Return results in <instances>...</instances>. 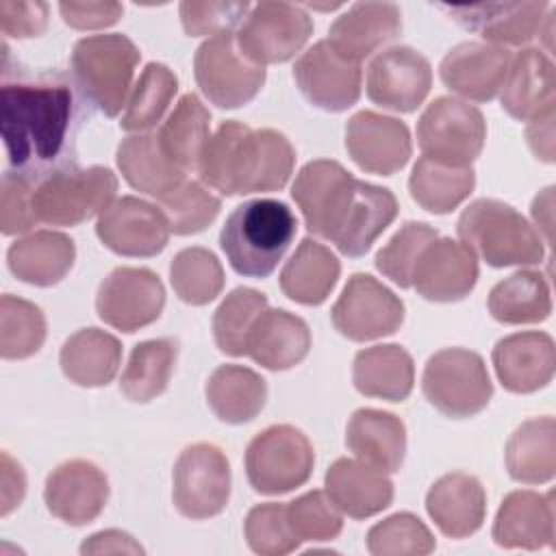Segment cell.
<instances>
[{"label":"cell","mask_w":556,"mask_h":556,"mask_svg":"<svg viewBox=\"0 0 556 556\" xmlns=\"http://www.w3.org/2000/svg\"><path fill=\"white\" fill-rule=\"evenodd\" d=\"M291 195L306 228L345 256H363L397 215V200L389 189L358 180L328 159L306 163Z\"/></svg>","instance_id":"obj_1"},{"label":"cell","mask_w":556,"mask_h":556,"mask_svg":"<svg viewBox=\"0 0 556 556\" xmlns=\"http://www.w3.org/2000/svg\"><path fill=\"white\" fill-rule=\"evenodd\" d=\"M489 313L500 324H539L552 313L549 285L532 269L515 271L497 282L489 293Z\"/></svg>","instance_id":"obj_40"},{"label":"cell","mask_w":556,"mask_h":556,"mask_svg":"<svg viewBox=\"0 0 556 556\" xmlns=\"http://www.w3.org/2000/svg\"><path fill=\"white\" fill-rule=\"evenodd\" d=\"M178 345L172 339H150L132 348L119 378V391L130 402H150L161 395L172 378Z\"/></svg>","instance_id":"obj_42"},{"label":"cell","mask_w":556,"mask_h":556,"mask_svg":"<svg viewBox=\"0 0 556 556\" xmlns=\"http://www.w3.org/2000/svg\"><path fill=\"white\" fill-rule=\"evenodd\" d=\"M48 26V4L46 2H0V28L7 37H37Z\"/></svg>","instance_id":"obj_54"},{"label":"cell","mask_w":556,"mask_h":556,"mask_svg":"<svg viewBox=\"0 0 556 556\" xmlns=\"http://www.w3.org/2000/svg\"><path fill=\"white\" fill-rule=\"evenodd\" d=\"M339 334L371 341L393 334L404 321V302L369 274H354L330 311Z\"/></svg>","instance_id":"obj_14"},{"label":"cell","mask_w":556,"mask_h":556,"mask_svg":"<svg viewBox=\"0 0 556 556\" xmlns=\"http://www.w3.org/2000/svg\"><path fill=\"white\" fill-rule=\"evenodd\" d=\"M252 7L248 2H195L187 0L180 2V22L187 35L200 37V35H224L230 33L239 22L245 20L248 11Z\"/></svg>","instance_id":"obj_52"},{"label":"cell","mask_w":556,"mask_h":556,"mask_svg":"<svg viewBox=\"0 0 556 556\" xmlns=\"http://www.w3.org/2000/svg\"><path fill=\"white\" fill-rule=\"evenodd\" d=\"M46 317L28 300L4 293L0 298V354L2 358H28L43 345Z\"/></svg>","instance_id":"obj_45"},{"label":"cell","mask_w":556,"mask_h":556,"mask_svg":"<svg viewBox=\"0 0 556 556\" xmlns=\"http://www.w3.org/2000/svg\"><path fill=\"white\" fill-rule=\"evenodd\" d=\"M345 148L352 161L369 174L391 176L410 159V132L404 122L376 111H358L345 126Z\"/></svg>","instance_id":"obj_19"},{"label":"cell","mask_w":556,"mask_h":556,"mask_svg":"<svg viewBox=\"0 0 556 556\" xmlns=\"http://www.w3.org/2000/svg\"><path fill=\"white\" fill-rule=\"evenodd\" d=\"M315 452L308 437L289 424L261 430L245 450L248 480L263 495H280L302 486L311 478Z\"/></svg>","instance_id":"obj_9"},{"label":"cell","mask_w":556,"mask_h":556,"mask_svg":"<svg viewBox=\"0 0 556 556\" xmlns=\"http://www.w3.org/2000/svg\"><path fill=\"white\" fill-rule=\"evenodd\" d=\"M206 402L226 424L252 421L265 406L267 384L250 367L219 365L206 380Z\"/></svg>","instance_id":"obj_38"},{"label":"cell","mask_w":556,"mask_h":556,"mask_svg":"<svg viewBox=\"0 0 556 556\" xmlns=\"http://www.w3.org/2000/svg\"><path fill=\"white\" fill-rule=\"evenodd\" d=\"M458 237L491 267L536 265L543 261V239L510 204L493 198L471 202L458 217Z\"/></svg>","instance_id":"obj_5"},{"label":"cell","mask_w":556,"mask_h":556,"mask_svg":"<svg viewBox=\"0 0 556 556\" xmlns=\"http://www.w3.org/2000/svg\"><path fill=\"white\" fill-rule=\"evenodd\" d=\"M493 541L500 547L541 549L554 543L552 493L513 491L502 500L493 521Z\"/></svg>","instance_id":"obj_30"},{"label":"cell","mask_w":556,"mask_h":556,"mask_svg":"<svg viewBox=\"0 0 556 556\" xmlns=\"http://www.w3.org/2000/svg\"><path fill=\"white\" fill-rule=\"evenodd\" d=\"M506 469L513 480L523 484L549 482L556 473V424L554 417L523 421L508 439Z\"/></svg>","instance_id":"obj_37"},{"label":"cell","mask_w":556,"mask_h":556,"mask_svg":"<svg viewBox=\"0 0 556 556\" xmlns=\"http://www.w3.org/2000/svg\"><path fill=\"white\" fill-rule=\"evenodd\" d=\"M510 61V52L502 46L465 41L443 56L439 72L445 87L454 93L467 100L489 102L502 89Z\"/></svg>","instance_id":"obj_23"},{"label":"cell","mask_w":556,"mask_h":556,"mask_svg":"<svg viewBox=\"0 0 556 556\" xmlns=\"http://www.w3.org/2000/svg\"><path fill=\"white\" fill-rule=\"evenodd\" d=\"M476 185V174L469 167H454L428 156H421L408 178L413 200L430 213L443 215L454 211Z\"/></svg>","instance_id":"obj_41"},{"label":"cell","mask_w":556,"mask_h":556,"mask_svg":"<svg viewBox=\"0 0 556 556\" xmlns=\"http://www.w3.org/2000/svg\"><path fill=\"white\" fill-rule=\"evenodd\" d=\"M434 545L432 532L410 513H395L367 532V549L374 556H426Z\"/></svg>","instance_id":"obj_47"},{"label":"cell","mask_w":556,"mask_h":556,"mask_svg":"<svg viewBox=\"0 0 556 556\" xmlns=\"http://www.w3.org/2000/svg\"><path fill=\"white\" fill-rule=\"evenodd\" d=\"M295 163L289 139L274 130L230 119L206 141L198 172L200 178L224 195L278 191L287 185Z\"/></svg>","instance_id":"obj_2"},{"label":"cell","mask_w":556,"mask_h":556,"mask_svg":"<svg viewBox=\"0 0 556 556\" xmlns=\"http://www.w3.org/2000/svg\"><path fill=\"white\" fill-rule=\"evenodd\" d=\"M243 530L248 545L261 556H282L300 545L287 521V504L280 502L256 504L250 508Z\"/></svg>","instance_id":"obj_51"},{"label":"cell","mask_w":556,"mask_h":556,"mask_svg":"<svg viewBox=\"0 0 556 556\" xmlns=\"http://www.w3.org/2000/svg\"><path fill=\"white\" fill-rule=\"evenodd\" d=\"M76 258L74 241L54 230H37L11 243L7 252L9 269L28 285L52 287L61 282Z\"/></svg>","instance_id":"obj_32"},{"label":"cell","mask_w":556,"mask_h":556,"mask_svg":"<svg viewBox=\"0 0 556 556\" xmlns=\"http://www.w3.org/2000/svg\"><path fill=\"white\" fill-rule=\"evenodd\" d=\"M486 139V122L482 113L463 100L441 96L428 104L417 122V141L424 156L469 167L482 152Z\"/></svg>","instance_id":"obj_10"},{"label":"cell","mask_w":556,"mask_h":556,"mask_svg":"<svg viewBox=\"0 0 556 556\" xmlns=\"http://www.w3.org/2000/svg\"><path fill=\"white\" fill-rule=\"evenodd\" d=\"M293 76L304 98L330 113L350 109L361 96V63L341 56L328 39L317 41L295 61Z\"/></svg>","instance_id":"obj_17"},{"label":"cell","mask_w":556,"mask_h":556,"mask_svg":"<svg viewBox=\"0 0 556 556\" xmlns=\"http://www.w3.org/2000/svg\"><path fill=\"white\" fill-rule=\"evenodd\" d=\"M348 450L363 463L393 473L406 452V428L400 417L378 408H358L345 428Z\"/></svg>","instance_id":"obj_31"},{"label":"cell","mask_w":556,"mask_h":556,"mask_svg":"<svg viewBox=\"0 0 556 556\" xmlns=\"http://www.w3.org/2000/svg\"><path fill=\"white\" fill-rule=\"evenodd\" d=\"M402 30V13L393 2L352 4L330 26L328 43L345 59L361 63Z\"/></svg>","instance_id":"obj_28"},{"label":"cell","mask_w":556,"mask_h":556,"mask_svg":"<svg viewBox=\"0 0 556 556\" xmlns=\"http://www.w3.org/2000/svg\"><path fill=\"white\" fill-rule=\"evenodd\" d=\"M421 391L445 417L465 419L486 408L493 384L478 352L445 348L432 354L424 367Z\"/></svg>","instance_id":"obj_8"},{"label":"cell","mask_w":556,"mask_h":556,"mask_svg":"<svg viewBox=\"0 0 556 556\" xmlns=\"http://www.w3.org/2000/svg\"><path fill=\"white\" fill-rule=\"evenodd\" d=\"M552 206H554V187H547L532 202V217L539 228L545 230V241L552 237Z\"/></svg>","instance_id":"obj_59"},{"label":"cell","mask_w":556,"mask_h":556,"mask_svg":"<svg viewBox=\"0 0 556 556\" xmlns=\"http://www.w3.org/2000/svg\"><path fill=\"white\" fill-rule=\"evenodd\" d=\"M169 280L182 302L202 306L222 293L224 269L213 252L204 248H185L169 265Z\"/></svg>","instance_id":"obj_44"},{"label":"cell","mask_w":556,"mask_h":556,"mask_svg":"<svg viewBox=\"0 0 556 556\" xmlns=\"http://www.w3.org/2000/svg\"><path fill=\"white\" fill-rule=\"evenodd\" d=\"M33 182L26 174L7 172L0 187V230L4 235L26 232L37 224L33 211Z\"/></svg>","instance_id":"obj_53"},{"label":"cell","mask_w":556,"mask_h":556,"mask_svg":"<svg viewBox=\"0 0 556 556\" xmlns=\"http://www.w3.org/2000/svg\"><path fill=\"white\" fill-rule=\"evenodd\" d=\"M195 83L219 109L248 104L265 83V67L252 63L230 33L206 39L193 59Z\"/></svg>","instance_id":"obj_11"},{"label":"cell","mask_w":556,"mask_h":556,"mask_svg":"<svg viewBox=\"0 0 556 556\" xmlns=\"http://www.w3.org/2000/svg\"><path fill=\"white\" fill-rule=\"evenodd\" d=\"M339 274L341 265L326 245L302 239L280 271V289L298 304L317 306L330 295Z\"/></svg>","instance_id":"obj_35"},{"label":"cell","mask_w":556,"mask_h":556,"mask_svg":"<svg viewBox=\"0 0 556 556\" xmlns=\"http://www.w3.org/2000/svg\"><path fill=\"white\" fill-rule=\"evenodd\" d=\"M26 478L20 467L7 452H2V515H9L24 497Z\"/></svg>","instance_id":"obj_58"},{"label":"cell","mask_w":556,"mask_h":556,"mask_svg":"<svg viewBox=\"0 0 556 556\" xmlns=\"http://www.w3.org/2000/svg\"><path fill=\"white\" fill-rule=\"evenodd\" d=\"M267 308V298L250 287L230 291L213 315L215 343L224 354L243 356L245 341L256 317Z\"/></svg>","instance_id":"obj_46"},{"label":"cell","mask_w":556,"mask_h":556,"mask_svg":"<svg viewBox=\"0 0 556 556\" xmlns=\"http://www.w3.org/2000/svg\"><path fill=\"white\" fill-rule=\"evenodd\" d=\"M119 361V341L100 328H83L74 332L59 354L63 374L78 387L109 384L117 374Z\"/></svg>","instance_id":"obj_36"},{"label":"cell","mask_w":556,"mask_h":556,"mask_svg":"<svg viewBox=\"0 0 556 556\" xmlns=\"http://www.w3.org/2000/svg\"><path fill=\"white\" fill-rule=\"evenodd\" d=\"M72 93L63 83L17 80L2 85V139L11 165L41 167L65 148Z\"/></svg>","instance_id":"obj_3"},{"label":"cell","mask_w":556,"mask_h":556,"mask_svg":"<svg viewBox=\"0 0 556 556\" xmlns=\"http://www.w3.org/2000/svg\"><path fill=\"white\" fill-rule=\"evenodd\" d=\"M478 282V258L460 241L437 237L430 241L413 269L410 287L430 302H456L469 295Z\"/></svg>","instance_id":"obj_20"},{"label":"cell","mask_w":556,"mask_h":556,"mask_svg":"<svg viewBox=\"0 0 556 556\" xmlns=\"http://www.w3.org/2000/svg\"><path fill=\"white\" fill-rule=\"evenodd\" d=\"M59 11L72 28L96 30L113 26L122 17L124 7L119 2H61Z\"/></svg>","instance_id":"obj_55"},{"label":"cell","mask_w":556,"mask_h":556,"mask_svg":"<svg viewBox=\"0 0 556 556\" xmlns=\"http://www.w3.org/2000/svg\"><path fill=\"white\" fill-rule=\"evenodd\" d=\"M549 2H478L465 7H443L460 26L478 33L493 46H521L541 33Z\"/></svg>","instance_id":"obj_22"},{"label":"cell","mask_w":556,"mask_h":556,"mask_svg":"<svg viewBox=\"0 0 556 556\" xmlns=\"http://www.w3.org/2000/svg\"><path fill=\"white\" fill-rule=\"evenodd\" d=\"M222 202L195 180H185L180 187L161 198V211L174 235H195L204 230L219 213Z\"/></svg>","instance_id":"obj_48"},{"label":"cell","mask_w":556,"mask_h":556,"mask_svg":"<svg viewBox=\"0 0 556 556\" xmlns=\"http://www.w3.org/2000/svg\"><path fill=\"white\" fill-rule=\"evenodd\" d=\"M287 521L295 539L302 541H332L343 528L341 510L324 491H308L287 504Z\"/></svg>","instance_id":"obj_50"},{"label":"cell","mask_w":556,"mask_h":556,"mask_svg":"<svg viewBox=\"0 0 556 556\" xmlns=\"http://www.w3.org/2000/svg\"><path fill=\"white\" fill-rule=\"evenodd\" d=\"M176 91V74L163 63H148L137 85L132 87L119 126L132 132H141L156 126V122L163 117L169 102L174 100Z\"/></svg>","instance_id":"obj_43"},{"label":"cell","mask_w":556,"mask_h":556,"mask_svg":"<svg viewBox=\"0 0 556 556\" xmlns=\"http://www.w3.org/2000/svg\"><path fill=\"white\" fill-rule=\"evenodd\" d=\"M298 230L291 208L271 198L239 204L219 232V245L230 267L248 278H267Z\"/></svg>","instance_id":"obj_4"},{"label":"cell","mask_w":556,"mask_h":556,"mask_svg":"<svg viewBox=\"0 0 556 556\" xmlns=\"http://www.w3.org/2000/svg\"><path fill=\"white\" fill-rule=\"evenodd\" d=\"M311 330L306 321L282 308H265L252 324L245 354L265 369H291L306 358Z\"/></svg>","instance_id":"obj_26"},{"label":"cell","mask_w":556,"mask_h":556,"mask_svg":"<svg viewBox=\"0 0 556 556\" xmlns=\"http://www.w3.org/2000/svg\"><path fill=\"white\" fill-rule=\"evenodd\" d=\"M352 380L356 391L367 397L402 402L413 391L415 365L402 345H374L354 356Z\"/></svg>","instance_id":"obj_33"},{"label":"cell","mask_w":556,"mask_h":556,"mask_svg":"<svg viewBox=\"0 0 556 556\" xmlns=\"http://www.w3.org/2000/svg\"><path fill=\"white\" fill-rule=\"evenodd\" d=\"M313 20L291 2L254 4L237 33V46L256 65L285 63L308 41Z\"/></svg>","instance_id":"obj_13"},{"label":"cell","mask_w":556,"mask_h":556,"mask_svg":"<svg viewBox=\"0 0 556 556\" xmlns=\"http://www.w3.org/2000/svg\"><path fill=\"white\" fill-rule=\"evenodd\" d=\"M554 115H556V109L539 115L536 119L530 122L526 130L532 152L536 154V159L545 163H554Z\"/></svg>","instance_id":"obj_57"},{"label":"cell","mask_w":556,"mask_h":556,"mask_svg":"<svg viewBox=\"0 0 556 556\" xmlns=\"http://www.w3.org/2000/svg\"><path fill=\"white\" fill-rule=\"evenodd\" d=\"M426 510L445 536L465 539L480 530L484 521V486L471 473H445L430 486L426 495Z\"/></svg>","instance_id":"obj_25"},{"label":"cell","mask_w":556,"mask_h":556,"mask_svg":"<svg viewBox=\"0 0 556 556\" xmlns=\"http://www.w3.org/2000/svg\"><path fill=\"white\" fill-rule=\"evenodd\" d=\"M117 178L109 167H59L48 172L33 191L37 222L52 226H76L102 215L115 198Z\"/></svg>","instance_id":"obj_7"},{"label":"cell","mask_w":556,"mask_h":556,"mask_svg":"<svg viewBox=\"0 0 556 556\" xmlns=\"http://www.w3.org/2000/svg\"><path fill=\"white\" fill-rule=\"evenodd\" d=\"M83 554H143L141 545L122 530H104L80 545Z\"/></svg>","instance_id":"obj_56"},{"label":"cell","mask_w":556,"mask_h":556,"mask_svg":"<svg viewBox=\"0 0 556 556\" xmlns=\"http://www.w3.org/2000/svg\"><path fill=\"white\" fill-rule=\"evenodd\" d=\"M117 167L132 189L159 200L185 182V172L163 154L154 132L126 137L117 148Z\"/></svg>","instance_id":"obj_34"},{"label":"cell","mask_w":556,"mask_h":556,"mask_svg":"<svg viewBox=\"0 0 556 556\" xmlns=\"http://www.w3.org/2000/svg\"><path fill=\"white\" fill-rule=\"evenodd\" d=\"M169 232L165 213L135 195L115 200L96 224L98 239L119 256H154L167 245Z\"/></svg>","instance_id":"obj_18"},{"label":"cell","mask_w":556,"mask_h":556,"mask_svg":"<svg viewBox=\"0 0 556 556\" xmlns=\"http://www.w3.org/2000/svg\"><path fill=\"white\" fill-rule=\"evenodd\" d=\"M430 87L432 70L428 59L408 46H393L376 54L367 67V96L389 111H415Z\"/></svg>","instance_id":"obj_16"},{"label":"cell","mask_w":556,"mask_h":556,"mask_svg":"<svg viewBox=\"0 0 556 556\" xmlns=\"http://www.w3.org/2000/svg\"><path fill=\"white\" fill-rule=\"evenodd\" d=\"M326 495L343 515L365 519L391 504L393 482L363 460L337 458L326 471Z\"/></svg>","instance_id":"obj_29"},{"label":"cell","mask_w":556,"mask_h":556,"mask_svg":"<svg viewBox=\"0 0 556 556\" xmlns=\"http://www.w3.org/2000/svg\"><path fill=\"white\" fill-rule=\"evenodd\" d=\"M43 500L56 519L70 526H85L102 513L109 500V480L91 460L72 458L50 471Z\"/></svg>","instance_id":"obj_21"},{"label":"cell","mask_w":556,"mask_h":556,"mask_svg":"<svg viewBox=\"0 0 556 556\" xmlns=\"http://www.w3.org/2000/svg\"><path fill=\"white\" fill-rule=\"evenodd\" d=\"M491 358L504 389L513 393H532L552 380L556 348L547 332L526 330L500 339Z\"/></svg>","instance_id":"obj_24"},{"label":"cell","mask_w":556,"mask_h":556,"mask_svg":"<svg viewBox=\"0 0 556 556\" xmlns=\"http://www.w3.org/2000/svg\"><path fill=\"white\" fill-rule=\"evenodd\" d=\"M439 232L424 224V222H406L384 248L376 254V267L382 271L391 282L402 289L410 287V276L421 250L434 241Z\"/></svg>","instance_id":"obj_49"},{"label":"cell","mask_w":556,"mask_h":556,"mask_svg":"<svg viewBox=\"0 0 556 556\" xmlns=\"http://www.w3.org/2000/svg\"><path fill=\"white\" fill-rule=\"evenodd\" d=\"M211 130V113L195 93H185L154 132L163 154L182 172L198 167Z\"/></svg>","instance_id":"obj_39"},{"label":"cell","mask_w":556,"mask_h":556,"mask_svg":"<svg viewBox=\"0 0 556 556\" xmlns=\"http://www.w3.org/2000/svg\"><path fill=\"white\" fill-rule=\"evenodd\" d=\"M554 63L536 48L521 50L508 67L502 83V109L521 122H532L539 115L554 111Z\"/></svg>","instance_id":"obj_27"},{"label":"cell","mask_w":556,"mask_h":556,"mask_svg":"<svg viewBox=\"0 0 556 556\" xmlns=\"http://www.w3.org/2000/svg\"><path fill=\"white\" fill-rule=\"evenodd\" d=\"M172 497L180 515L208 519L219 515L230 497V465L213 443H193L174 465Z\"/></svg>","instance_id":"obj_12"},{"label":"cell","mask_w":556,"mask_h":556,"mask_svg":"<svg viewBox=\"0 0 556 556\" xmlns=\"http://www.w3.org/2000/svg\"><path fill=\"white\" fill-rule=\"evenodd\" d=\"M165 306L161 278L146 267H117L98 289V317L122 332H135L159 319Z\"/></svg>","instance_id":"obj_15"},{"label":"cell","mask_w":556,"mask_h":556,"mask_svg":"<svg viewBox=\"0 0 556 556\" xmlns=\"http://www.w3.org/2000/svg\"><path fill=\"white\" fill-rule=\"evenodd\" d=\"M139 59L141 52L130 37L91 35L76 41L72 72L83 96L106 117H115L126 104Z\"/></svg>","instance_id":"obj_6"}]
</instances>
